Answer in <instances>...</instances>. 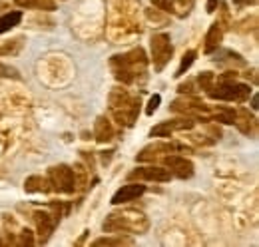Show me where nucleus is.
I'll return each instance as SVG.
<instances>
[{"label":"nucleus","instance_id":"1","mask_svg":"<svg viewBox=\"0 0 259 247\" xmlns=\"http://www.w3.org/2000/svg\"><path fill=\"white\" fill-rule=\"evenodd\" d=\"M152 52H154L156 68L162 70L163 64L169 60V56H171V44H169V38L165 34H158V36L152 38Z\"/></svg>","mask_w":259,"mask_h":247},{"label":"nucleus","instance_id":"2","mask_svg":"<svg viewBox=\"0 0 259 247\" xmlns=\"http://www.w3.org/2000/svg\"><path fill=\"white\" fill-rule=\"evenodd\" d=\"M144 191H146V185H142V184L122 185V187L112 195V203H114V205H120V203H126V201H134V199L140 197Z\"/></svg>","mask_w":259,"mask_h":247},{"label":"nucleus","instance_id":"3","mask_svg":"<svg viewBox=\"0 0 259 247\" xmlns=\"http://www.w3.org/2000/svg\"><path fill=\"white\" fill-rule=\"evenodd\" d=\"M52 182L54 187L60 189V191H74V176H72V170L66 168V166H58L52 170Z\"/></svg>","mask_w":259,"mask_h":247},{"label":"nucleus","instance_id":"4","mask_svg":"<svg viewBox=\"0 0 259 247\" xmlns=\"http://www.w3.org/2000/svg\"><path fill=\"white\" fill-rule=\"evenodd\" d=\"M165 163L169 166V170H174V174L178 178H192V174H194V166L186 157L169 155V157H165Z\"/></svg>","mask_w":259,"mask_h":247},{"label":"nucleus","instance_id":"5","mask_svg":"<svg viewBox=\"0 0 259 247\" xmlns=\"http://www.w3.org/2000/svg\"><path fill=\"white\" fill-rule=\"evenodd\" d=\"M218 90L220 92H211V96L213 98H222V100H243L249 94V88L241 86V84H229V86L218 88Z\"/></svg>","mask_w":259,"mask_h":247},{"label":"nucleus","instance_id":"6","mask_svg":"<svg viewBox=\"0 0 259 247\" xmlns=\"http://www.w3.org/2000/svg\"><path fill=\"white\" fill-rule=\"evenodd\" d=\"M130 178H146V180H154V182H169L171 174L162 168H140L138 172H132Z\"/></svg>","mask_w":259,"mask_h":247},{"label":"nucleus","instance_id":"7","mask_svg":"<svg viewBox=\"0 0 259 247\" xmlns=\"http://www.w3.org/2000/svg\"><path fill=\"white\" fill-rule=\"evenodd\" d=\"M20 20H22V12H20V10H16V12H10V14H4V16H0V34L12 30L14 26H18V24H20Z\"/></svg>","mask_w":259,"mask_h":247},{"label":"nucleus","instance_id":"8","mask_svg":"<svg viewBox=\"0 0 259 247\" xmlns=\"http://www.w3.org/2000/svg\"><path fill=\"white\" fill-rule=\"evenodd\" d=\"M205 50L207 52H211V50H215L218 46H220V42H222V30L218 28V24H213L209 32H207V38H205Z\"/></svg>","mask_w":259,"mask_h":247},{"label":"nucleus","instance_id":"9","mask_svg":"<svg viewBox=\"0 0 259 247\" xmlns=\"http://www.w3.org/2000/svg\"><path fill=\"white\" fill-rule=\"evenodd\" d=\"M194 60H195V52L194 50H190V52H186L184 54V60H182V64H180V68H178V72H176V76L180 78V76H184V72L194 64Z\"/></svg>","mask_w":259,"mask_h":247},{"label":"nucleus","instance_id":"10","mask_svg":"<svg viewBox=\"0 0 259 247\" xmlns=\"http://www.w3.org/2000/svg\"><path fill=\"white\" fill-rule=\"evenodd\" d=\"M160 102H162V96H160V94H154V96H152V100H150V104H148V110H146V114H150V116H152V114L158 110Z\"/></svg>","mask_w":259,"mask_h":247},{"label":"nucleus","instance_id":"11","mask_svg":"<svg viewBox=\"0 0 259 247\" xmlns=\"http://www.w3.org/2000/svg\"><path fill=\"white\" fill-rule=\"evenodd\" d=\"M218 4H220V0H207V12H213L218 8Z\"/></svg>","mask_w":259,"mask_h":247},{"label":"nucleus","instance_id":"12","mask_svg":"<svg viewBox=\"0 0 259 247\" xmlns=\"http://www.w3.org/2000/svg\"><path fill=\"white\" fill-rule=\"evenodd\" d=\"M251 104H253V110H257V96H253V102Z\"/></svg>","mask_w":259,"mask_h":247},{"label":"nucleus","instance_id":"13","mask_svg":"<svg viewBox=\"0 0 259 247\" xmlns=\"http://www.w3.org/2000/svg\"><path fill=\"white\" fill-rule=\"evenodd\" d=\"M235 2H239V0H235Z\"/></svg>","mask_w":259,"mask_h":247}]
</instances>
